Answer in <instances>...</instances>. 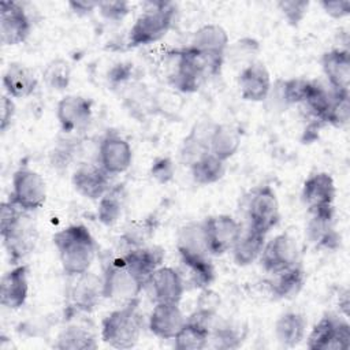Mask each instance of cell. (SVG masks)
I'll use <instances>...</instances> for the list:
<instances>
[{
	"label": "cell",
	"instance_id": "1",
	"mask_svg": "<svg viewBox=\"0 0 350 350\" xmlns=\"http://www.w3.org/2000/svg\"><path fill=\"white\" fill-rule=\"evenodd\" d=\"M0 235L10 262L18 265L34 250L38 234L30 212L8 200L0 208Z\"/></svg>",
	"mask_w": 350,
	"mask_h": 350
},
{
	"label": "cell",
	"instance_id": "2",
	"mask_svg": "<svg viewBox=\"0 0 350 350\" xmlns=\"http://www.w3.org/2000/svg\"><path fill=\"white\" fill-rule=\"evenodd\" d=\"M53 245L64 273L81 275L90 269L97 246L92 232L83 224H71L53 235Z\"/></svg>",
	"mask_w": 350,
	"mask_h": 350
},
{
	"label": "cell",
	"instance_id": "3",
	"mask_svg": "<svg viewBox=\"0 0 350 350\" xmlns=\"http://www.w3.org/2000/svg\"><path fill=\"white\" fill-rule=\"evenodd\" d=\"M129 33V46L137 48L161 40L172 27L176 5L170 1H149Z\"/></svg>",
	"mask_w": 350,
	"mask_h": 350
},
{
	"label": "cell",
	"instance_id": "4",
	"mask_svg": "<svg viewBox=\"0 0 350 350\" xmlns=\"http://www.w3.org/2000/svg\"><path fill=\"white\" fill-rule=\"evenodd\" d=\"M141 331L142 317L138 312V301L123 304L101 321V339L115 349L134 347L139 340Z\"/></svg>",
	"mask_w": 350,
	"mask_h": 350
},
{
	"label": "cell",
	"instance_id": "5",
	"mask_svg": "<svg viewBox=\"0 0 350 350\" xmlns=\"http://www.w3.org/2000/svg\"><path fill=\"white\" fill-rule=\"evenodd\" d=\"M101 279L104 298L123 304L138 301L145 287V282L127 267L122 256L107 264Z\"/></svg>",
	"mask_w": 350,
	"mask_h": 350
},
{
	"label": "cell",
	"instance_id": "6",
	"mask_svg": "<svg viewBox=\"0 0 350 350\" xmlns=\"http://www.w3.org/2000/svg\"><path fill=\"white\" fill-rule=\"evenodd\" d=\"M209 75L204 59L189 45L172 55L168 82L180 93H194L204 78Z\"/></svg>",
	"mask_w": 350,
	"mask_h": 350
},
{
	"label": "cell",
	"instance_id": "7",
	"mask_svg": "<svg viewBox=\"0 0 350 350\" xmlns=\"http://www.w3.org/2000/svg\"><path fill=\"white\" fill-rule=\"evenodd\" d=\"M228 45L230 40L226 29L216 23H208L198 27L194 31L190 44V46L204 59L209 75L220 72Z\"/></svg>",
	"mask_w": 350,
	"mask_h": 350
},
{
	"label": "cell",
	"instance_id": "8",
	"mask_svg": "<svg viewBox=\"0 0 350 350\" xmlns=\"http://www.w3.org/2000/svg\"><path fill=\"white\" fill-rule=\"evenodd\" d=\"M310 350H346L350 347V325L347 317L325 313L306 338Z\"/></svg>",
	"mask_w": 350,
	"mask_h": 350
},
{
	"label": "cell",
	"instance_id": "9",
	"mask_svg": "<svg viewBox=\"0 0 350 350\" xmlns=\"http://www.w3.org/2000/svg\"><path fill=\"white\" fill-rule=\"evenodd\" d=\"M10 200L30 213L40 209L46 201L45 179L30 167H19L12 175Z\"/></svg>",
	"mask_w": 350,
	"mask_h": 350
},
{
	"label": "cell",
	"instance_id": "10",
	"mask_svg": "<svg viewBox=\"0 0 350 350\" xmlns=\"http://www.w3.org/2000/svg\"><path fill=\"white\" fill-rule=\"evenodd\" d=\"M247 220L249 226L268 234L280 220L279 201L275 190L268 186H258L252 190L247 198Z\"/></svg>",
	"mask_w": 350,
	"mask_h": 350
},
{
	"label": "cell",
	"instance_id": "11",
	"mask_svg": "<svg viewBox=\"0 0 350 350\" xmlns=\"http://www.w3.org/2000/svg\"><path fill=\"white\" fill-rule=\"evenodd\" d=\"M74 282L68 288V314L90 313L100 304L103 295V279L96 273L86 271L72 276Z\"/></svg>",
	"mask_w": 350,
	"mask_h": 350
},
{
	"label": "cell",
	"instance_id": "12",
	"mask_svg": "<svg viewBox=\"0 0 350 350\" xmlns=\"http://www.w3.org/2000/svg\"><path fill=\"white\" fill-rule=\"evenodd\" d=\"M31 31V19L23 4L12 0L0 3V38L3 45L25 42Z\"/></svg>",
	"mask_w": 350,
	"mask_h": 350
},
{
	"label": "cell",
	"instance_id": "13",
	"mask_svg": "<svg viewBox=\"0 0 350 350\" xmlns=\"http://www.w3.org/2000/svg\"><path fill=\"white\" fill-rule=\"evenodd\" d=\"M56 118L64 134H79L92 122L93 104L83 96L67 94L56 105Z\"/></svg>",
	"mask_w": 350,
	"mask_h": 350
},
{
	"label": "cell",
	"instance_id": "14",
	"mask_svg": "<svg viewBox=\"0 0 350 350\" xmlns=\"http://www.w3.org/2000/svg\"><path fill=\"white\" fill-rule=\"evenodd\" d=\"M206 245L211 256L230 252L242 234V226L230 215H213L204 220Z\"/></svg>",
	"mask_w": 350,
	"mask_h": 350
},
{
	"label": "cell",
	"instance_id": "15",
	"mask_svg": "<svg viewBox=\"0 0 350 350\" xmlns=\"http://www.w3.org/2000/svg\"><path fill=\"white\" fill-rule=\"evenodd\" d=\"M133 163V149L116 131H107L98 145V165L111 176L126 172Z\"/></svg>",
	"mask_w": 350,
	"mask_h": 350
},
{
	"label": "cell",
	"instance_id": "16",
	"mask_svg": "<svg viewBox=\"0 0 350 350\" xmlns=\"http://www.w3.org/2000/svg\"><path fill=\"white\" fill-rule=\"evenodd\" d=\"M298 254L295 239L290 234L282 232L265 242L258 260L264 271L272 275L298 264Z\"/></svg>",
	"mask_w": 350,
	"mask_h": 350
},
{
	"label": "cell",
	"instance_id": "17",
	"mask_svg": "<svg viewBox=\"0 0 350 350\" xmlns=\"http://www.w3.org/2000/svg\"><path fill=\"white\" fill-rule=\"evenodd\" d=\"M306 223V238L316 247L334 250L340 243V237L335 230V209L332 206L310 209Z\"/></svg>",
	"mask_w": 350,
	"mask_h": 350
},
{
	"label": "cell",
	"instance_id": "18",
	"mask_svg": "<svg viewBox=\"0 0 350 350\" xmlns=\"http://www.w3.org/2000/svg\"><path fill=\"white\" fill-rule=\"evenodd\" d=\"M272 86V79L268 68L261 62L247 63L239 72L238 88L241 97L246 101H265Z\"/></svg>",
	"mask_w": 350,
	"mask_h": 350
},
{
	"label": "cell",
	"instance_id": "19",
	"mask_svg": "<svg viewBox=\"0 0 350 350\" xmlns=\"http://www.w3.org/2000/svg\"><path fill=\"white\" fill-rule=\"evenodd\" d=\"M156 302L179 304L185 293V280L182 275L171 267H159L148 279L146 284Z\"/></svg>",
	"mask_w": 350,
	"mask_h": 350
},
{
	"label": "cell",
	"instance_id": "20",
	"mask_svg": "<svg viewBox=\"0 0 350 350\" xmlns=\"http://www.w3.org/2000/svg\"><path fill=\"white\" fill-rule=\"evenodd\" d=\"M29 297V267L25 264L14 265L1 278L0 304L7 309H19Z\"/></svg>",
	"mask_w": 350,
	"mask_h": 350
},
{
	"label": "cell",
	"instance_id": "21",
	"mask_svg": "<svg viewBox=\"0 0 350 350\" xmlns=\"http://www.w3.org/2000/svg\"><path fill=\"white\" fill-rule=\"evenodd\" d=\"M71 183L78 194L88 200H100L109 186V175L98 165L83 163L75 168Z\"/></svg>",
	"mask_w": 350,
	"mask_h": 350
},
{
	"label": "cell",
	"instance_id": "22",
	"mask_svg": "<svg viewBox=\"0 0 350 350\" xmlns=\"http://www.w3.org/2000/svg\"><path fill=\"white\" fill-rule=\"evenodd\" d=\"M179 304L156 302L148 320L149 331L160 339H174L185 324Z\"/></svg>",
	"mask_w": 350,
	"mask_h": 350
},
{
	"label": "cell",
	"instance_id": "23",
	"mask_svg": "<svg viewBox=\"0 0 350 350\" xmlns=\"http://www.w3.org/2000/svg\"><path fill=\"white\" fill-rule=\"evenodd\" d=\"M321 68L329 88L336 93H350V52L334 48L323 53Z\"/></svg>",
	"mask_w": 350,
	"mask_h": 350
},
{
	"label": "cell",
	"instance_id": "24",
	"mask_svg": "<svg viewBox=\"0 0 350 350\" xmlns=\"http://www.w3.org/2000/svg\"><path fill=\"white\" fill-rule=\"evenodd\" d=\"M336 187L328 172H314L306 178L301 190V200L308 211L324 206H332Z\"/></svg>",
	"mask_w": 350,
	"mask_h": 350
},
{
	"label": "cell",
	"instance_id": "25",
	"mask_svg": "<svg viewBox=\"0 0 350 350\" xmlns=\"http://www.w3.org/2000/svg\"><path fill=\"white\" fill-rule=\"evenodd\" d=\"M176 249L180 261H190L209 257L204 221H191L182 226L176 235Z\"/></svg>",
	"mask_w": 350,
	"mask_h": 350
},
{
	"label": "cell",
	"instance_id": "26",
	"mask_svg": "<svg viewBox=\"0 0 350 350\" xmlns=\"http://www.w3.org/2000/svg\"><path fill=\"white\" fill-rule=\"evenodd\" d=\"M3 88L5 94L12 98H26L34 93L38 79L34 71L26 64L12 62L3 74Z\"/></svg>",
	"mask_w": 350,
	"mask_h": 350
},
{
	"label": "cell",
	"instance_id": "27",
	"mask_svg": "<svg viewBox=\"0 0 350 350\" xmlns=\"http://www.w3.org/2000/svg\"><path fill=\"white\" fill-rule=\"evenodd\" d=\"M127 267L139 276L145 284L149 279V276L161 267V262L164 260V250L159 246H138L126 250V253L122 256Z\"/></svg>",
	"mask_w": 350,
	"mask_h": 350
},
{
	"label": "cell",
	"instance_id": "28",
	"mask_svg": "<svg viewBox=\"0 0 350 350\" xmlns=\"http://www.w3.org/2000/svg\"><path fill=\"white\" fill-rule=\"evenodd\" d=\"M211 328L212 325L208 321H205L196 313H191L189 317H186L185 324L175 335L174 346L178 350L205 349L209 342Z\"/></svg>",
	"mask_w": 350,
	"mask_h": 350
},
{
	"label": "cell",
	"instance_id": "29",
	"mask_svg": "<svg viewBox=\"0 0 350 350\" xmlns=\"http://www.w3.org/2000/svg\"><path fill=\"white\" fill-rule=\"evenodd\" d=\"M305 271L299 264L288 267L283 271L272 273L269 290L275 298L291 299L295 298L305 286Z\"/></svg>",
	"mask_w": 350,
	"mask_h": 350
},
{
	"label": "cell",
	"instance_id": "30",
	"mask_svg": "<svg viewBox=\"0 0 350 350\" xmlns=\"http://www.w3.org/2000/svg\"><path fill=\"white\" fill-rule=\"evenodd\" d=\"M265 237L267 234L247 226V228L243 231L238 241L235 242L232 252L234 262L239 267H247L252 262H254L257 258H260V254L265 245Z\"/></svg>",
	"mask_w": 350,
	"mask_h": 350
},
{
	"label": "cell",
	"instance_id": "31",
	"mask_svg": "<svg viewBox=\"0 0 350 350\" xmlns=\"http://www.w3.org/2000/svg\"><path fill=\"white\" fill-rule=\"evenodd\" d=\"M306 319L298 312H286L275 323V338L284 347L298 346L306 334Z\"/></svg>",
	"mask_w": 350,
	"mask_h": 350
},
{
	"label": "cell",
	"instance_id": "32",
	"mask_svg": "<svg viewBox=\"0 0 350 350\" xmlns=\"http://www.w3.org/2000/svg\"><path fill=\"white\" fill-rule=\"evenodd\" d=\"M241 146V133L239 130L227 123H215L211 139L209 152L217 156L220 160L227 161L231 159Z\"/></svg>",
	"mask_w": 350,
	"mask_h": 350
},
{
	"label": "cell",
	"instance_id": "33",
	"mask_svg": "<svg viewBox=\"0 0 350 350\" xmlns=\"http://www.w3.org/2000/svg\"><path fill=\"white\" fill-rule=\"evenodd\" d=\"M213 126L215 123L206 122L194 124L180 148V159L185 164L190 167L197 159L209 152V139Z\"/></svg>",
	"mask_w": 350,
	"mask_h": 350
},
{
	"label": "cell",
	"instance_id": "34",
	"mask_svg": "<svg viewBox=\"0 0 350 350\" xmlns=\"http://www.w3.org/2000/svg\"><path fill=\"white\" fill-rule=\"evenodd\" d=\"M55 347L60 350H94L97 349V340L88 327L70 324L59 332Z\"/></svg>",
	"mask_w": 350,
	"mask_h": 350
},
{
	"label": "cell",
	"instance_id": "35",
	"mask_svg": "<svg viewBox=\"0 0 350 350\" xmlns=\"http://www.w3.org/2000/svg\"><path fill=\"white\" fill-rule=\"evenodd\" d=\"M191 178L197 185H212L219 182L226 172V161L208 152L190 165Z\"/></svg>",
	"mask_w": 350,
	"mask_h": 350
},
{
	"label": "cell",
	"instance_id": "36",
	"mask_svg": "<svg viewBox=\"0 0 350 350\" xmlns=\"http://www.w3.org/2000/svg\"><path fill=\"white\" fill-rule=\"evenodd\" d=\"M124 206V187L122 185L111 186L107 193L98 200L97 217L98 220L109 227L118 223L123 213Z\"/></svg>",
	"mask_w": 350,
	"mask_h": 350
},
{
	"label": "cell",
	"instance_id": "37",
	"mask_svg": "<svg viewBox=\"0 0 350 350\" xmlns=\"http://www.w3.org/2000/svg\"><path fill=\"white\" fill-rule=\"evenodd\" d=\"M182 264L187 272V280L193 287L200 290L208 288L215 280V268L209 257L182 261Z\"/></svg>",
	"mask_w": 350,
	"mask_h": 350
},
{
	"label": "cell",
	"instance_id": "38",
	"mask_svg": "<svg viewBox=\"0 0 350 350\" xmlns=\"http://www.w3.org/2000/svg\"><path fill=\"white\" fill-rule=\"evenodd\" d=\"M42 78L48 88L59 92L64 90L71 81V67L64 59H53L44 68Z\"/></svg>",
	"mask_w": 350,
	"mask_h": 350
},
{
	"label": "cell",
	"instance_id": "39",
	"mask_svg": "<svg viewBox=\"0 0 350 350\" xmlns=\"http://www.w3.org/2000/svg\"><path fill=\"white\" fill-rule=\"evenodd\" d=\"M79 150V141L77 137H66L60 139L55 148L51 150L49 159L53 168L57 171L67 170V167L72 163L75 154Z\"/></svg>",
	"mask_w": 350,
	"mask_h": 350
},
{
	"label": "cell",
	"instance_id": "40",
	"mask_svg": "<svg viewBox=\"0 0 350 350\" xmlns=\"http://www.w3.org/2000/svg\"><path fill=\"white\" fill-rule=\"evenodd\" d=\"M209 342L216 349H235L241 345L242 339L239 332L228 324L221 325H212L209 334ZM208 342V345H209Z\"/></svg>",
	"mask_w": 350,
	"mask_h": 350
},
{
	"label": "cell",
	"instance_id": "41",
	"mask_svg": "<svg viewBox=\"0 0 350 350\" xmlns=\"http://www.w3.org/2000/svg\"><path fill=\"white\" fill-rule=\"evenodd\" d=\"M278 8L284 16V19L291 26H298L305 15L308 14L309 1L305 0H280L278 1Z\"/></svg>",
	"mask_w": 350,
	"mask_h": 350
},
{
	"label": "cell",
	"instance_id": "42",
	"mask_svg": "<svg viewBox=\"0 0 350 350\" xmlns=\"http://www.w3.org/2000/svg\"><path fill=\"white\" fill-rule=\"evenodd\" d=\"M260 44L257 40L252 37H243L234 42L232 45H228L226 55H228L230 59L234 62H242V60H249L253 62V56L258 52Z\"/></svg>",
	"mask_w": 350,
	"mask_h": 350
},
{
	"label": "cell",
	"instance_id": "43",
	"mask_svg": "<svg viewBox=\"0 0 350 350\" xmlns=\"http://www.w3.org/2000/svg\"><path fill=\"white\" fill-rule=\"evenodd\" d=\"M153 226L148 220L145 221H137L131 224L129 228H126V232L123 234V239L129 249L144 246L146 239L152 235ZM127 249V250H129Z\"/></svg>",
	"mask_w": 350,
	"mask_h": 350
},
{
	"label": "cell",
	"instance_id": "44",
	"mask_svg": "<svg viewBox=\"0 0 350 350\" xmlns=\"http://www.w3.org/2000/svg\"><path fill=\"white\" fill-rule=\"evenodd\" d=\"M103 18L112 22L122 21L130 12V4L127 1H100L98 8Z\"/></svg>",
	"mask_w": 350,
	"mask_h": 350
},
{
	"label": "cell",
	"instance_id": "45",
	"mask_svg": "<svg viewBox=\"0 0 350 350\" xmlns=\"http://www.w3.org/2000/svg\"><path fill=\"white\" fill-rule=\"evenodd\" d=\"M175 174L174 161L170 157H159L152 163L150 175L159 183H168Z\"/></svg>",
	"mask_w": 350,
	"mask_h": 350
},
{
	"label": "cell",
	"instance_id": "46",
	"mask_svg": "<svg viewBox=\"0 0 350 350\" xmlns=\"http://www.w3.org/2000/svg\"><path fill=\"white\" fill-rule=\"evenodd\" d=\"M131 77H133V64L124 63V62L115 64L108 71V81L113 89L123 88L124 85H127Z\"/></svg>",
	"mask_w": 350,
	"mask_h": 350
},
{
	"label": "cell",
	"instance_id": "47",
	"mask_svg": "<svg viewBox=\"0 0 350 350\" xmlns=\"http://www.w3.org/2000/svg\"><path fill=\"white\" fill-rule=\"evenodd\" d=\"M320 7L334 19H342L350 14L349 0H323L320 1Z\"/></svg>",
	"mask_w": 350,
	"mask_h": 350
},
{
	"label": "cell",
	"instance_id": "48",
	"mask_svg": "<svg viewBox=\"0 0 350 350\" xmlns=\"http://www.w3.org/2000/svg\"><path fill=\"white\" fill-rule=\"evenodd\" d=\"M15 112H16V109H15V103H14L12 97L3 94L1 103H0V130L3 133H5L7 129L11 126Z\"/></svg>",
	"mask_w": 350,
	"mask_h": 350
},
{
	"label": "cell",
	"instance_id": "49",
	"mask_svg": "<svg viewBox=\"0 0 350 350\" xmlns=\"http://www.w3.org/2000/svg\"><path fill=\"white\" fill-rule=\"evenodd\" d=\"M98 3L100 1H94V0H72V1H68V7L75 15L88 16L94 10L98 8Z\"/></svg>",
	"mask_w": 350,
	"mask_h": 350
},
{
	"label": "cell",
	"instance_id": "50",
	"mask_svg": "<svg viewBox=\"0 0 350 350\" xmlns=\"http://www.w3.org/2000/svg\"><path fill=\"white\" fill-rule=\"evenodd\" d=\"M339 310H340V314L347 317L349 316V305H350V301H349V290L345 288L342 293H339Z\"/></svg>",
	"mask_w": 350,
	"mask_h": 350
}]
</instances>
